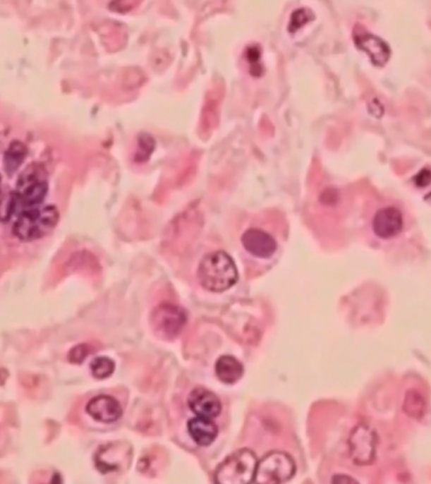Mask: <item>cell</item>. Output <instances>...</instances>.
<instances>
[{
	"label": "cell",
	"mask_w": 431,
	"mask_h": 484,
	"mask_svg": "<svg viewBox=\"0 0 431 484\" xmlns=\"http://www.w3.org/2000/svg\"><path fill=\"white\" fill-rule=\"evenodd\" d=\"M198 277L204 289L223 292L236 284L238 272L232 257L224 251H215L203 257Z\"/></svg>",
	"instance_id": "6da1fadb"
},
{
	"label": "cell",
	"mask_w": 431,
	"mask_h": 484,
	"mask_svg": "<svg viewBox=\"0 0 431 484\" xmlns=\"http://www.w3.org/2000/svg\"><path fill=\"white\" fill-rule=\"evenodd\" d=\"M59 220L58 209L54 206L28 209L17 218L13 233L23 241H35L49 234Z\"/></svg>",
	"instance_id": "7a4b0ae2"
},
{
	"label": "cell",
	"mask_w": 431,
	"mask_h": 484,
	"mask_svg": "<svg viewBox=\"0 0 431 484\" xmlns=\"http://www.w3.org/2000/svg\"><path fill=\"white\" fill-rule=\"evenodd\" d=\"M258 460L254 452L243 448L227 457L217 468L215 482L219 484L253 483Z\"/></svg>",
	"instance_id": "3957f363"
},
{
	"label": "cell",
	"mask_w": 431,
	"mask_h": 484,
	"mask_svg": "<svg viewBox=\"0 0 431 484\" xmlns=\"http://www.w3.org/2000/svg\"><path fill=\"white\" fill-rule=\"evenodd\" d=\"M49 185L45 174L37 167L26 169L19 179L17 190L14 193L17 210L21 212L39 207L46 198Z\"/></svg>",
	"instance_id": "277c9868"
},
{
	"label": "cell",
	"mask_w": 431,
	"mask_h": 484,
	"mask_svg": "<svg viewBox=\"0 0 431 484\" xmlns=\"http://www.w3.org/2000/svg\"><path fill=\"white\" fill-rule=\"evenodd\" d=\"M295 461L284 452H272L257 464L253 483H283L293 478Z\"/></svg>",
	"instance_id": "5b68a950"
},
{
	"label": "cell",
	"mask_w": 431,
	"mask_h": 484,
	"mask_svg": "<svg viewBox=\"0 0 431 484\" xmlns=\"http://www.w3.org/2000/svg\"><path fill=\"white\" fill-rule=\"evenodd\" d=\"M150 320L152 328L158 337L171 339L184 329L187 315L184 308L171 303H164L154 309Z\"/></svg>",
	"instance_id": "8992f818"
},
{
	"label": "cell",
	"mask_w": 431,
	"mask_h": 484,
	"mask_svg": "<svg viewBox=\"0 0 431 484\" xmlns=\"http://www.w3.org/2000/svg\"><path fill=\"white\" fill-rule=\"evenodd\" d=\"M377 436L372 429L365 425L355 427L350 435V456L354 464L359 466L371 464L376 456Z\"/></svg>",
	"instance_id": "52a82bcc"
},
{
	"label": "cell",
	"mask_w": 431,
	"mask_h": 484,
	"mask_svg": "<svg viewBox=\"0 0 431 484\" xmlns=\"http://www.w3.org/2000/svg\"><path fill=\"white\" fill-rule=\"evenodd\" d=\"M403 228V214L397 207H383L374 213L372 229L378 238L386 241H391L399 236Z\"/></svg>",
	"instance_id": "ba28073f"
},
{
	"label": "cell",
	"mask_w": 431,
	"mask_h": 484,
	"mask_svg": "<svg viewBox=\"0 0 431 484\" xmlns=\"http://www.w3.org/2000/svg\"><path fill=\"white\" fill-rule=\"evenodd\" d=\"M132 448L129 444L116 442L102 447L95 456V464L103 473L119 472L132 461Z\"/></svg>",
	"instance_id": "9c48e42d"
},
{
	"label": "cell",
	"mask_w": 431,
	"mask_h": 484,
	"mask_svg": "<svg viewBox=\"0 0 431 484\" xmlns=\"http://www.w3.org/2000/svg\"><path fill=\"white\" fill-rule=\"evenodd\" d=\"M241 243L250 255L261 260L272 258L278 248L276 238L258 228L247 229L242 235Z\"/></svg>",
	"instance_id": "30bf717a"
},
{
	"label": "cell",
	"mask_w": 431,
	"mask_h": 484,
	"mask_svg": "<svg viewBox=\"0 0 431 484\" xmlns=\"http://www.w3.org/2000/svg\"><path fill=\"white\" fill-rule=\"evenodd\" d=\"M354 40L359 49L367 52L374 65L382 67L391 55L389 47L382 39L374 36L372 34L357 30L354 34Z\"/></svg>",
	"instance_id": "8fae6325"
},
{
	"label": "cell",
	"mask_w": 431,
	"mask_h": 484,
	"mask_svg": "<svg viewBox=\"0 0 431 484\" xmlns=\"http://www.w3.org/2000/svg\"><path fill=\"white\" fill-rule=\"evenodd\" d=\"M86 412L94 420L102 423H112L123 416V409L115 398L108 395L95 397L86 406Z\"/></svg>",
	"instance_id": "7c38bea8"
},
{
	"label": "cell",
	"mask_w": 431,
	"mask_h": 484,
	"mask_svg": "<svg viewBox=\"0 0 431 484\" xmlns=\"http://www.w3.org/2000/svg\"><path fill=\"white\" fill-rule=\"evenodd\" d=\"M188 405L198 416L216 418L221 411V404L219 398L212 392L204 387H197L190 392Z\"/></svg>",
	"instance_id": "4fadbf2b"
},
{
	"label": "cell",
	"mask_w": 431,
	"mask_h": 484,
	"mask_svg": "<svg viewBox=\"0 0 431 484\" xmlns=\"http://www.w3.org/2000/svg\"><path fill=\"white\" fill-rule=\"evenodd\" d=\"M188 431L194 442L202 447L210 446L219 435V428L212 418L200 416L189 421Z\"/></svg>",
	"instance_id": "5bb4252c"
},
{
	"label": "cell",
	"mask_w": 431,
	"mask_h": 484,
	"mask_svg": "<svg viewBox=\"0 0 431 484\" xmlns=\"http://www.w3.org/2000/svg\"><path fill=\"white\" fill-rule=\"evenodd\" d=\"M215 369L217 376L226 385H233L241 380L243 374L242 363L232 356H221L217 361Z\"/></svg>",
	"instance_id": "9a60e30c"
},
{
	"label": "cell",
	"mask_w": 431,
	"mask_h": 484,
	"mask_svg": "<svg viewBox=\"0 0 431 484\" xmlns=\"http://www.w3.org/2000/svg\"><path fill=\"white\" fill-rule=\"evenodd\" d=\"M25 146L23 143L13 142L4 155V169L8 174L15 173L19 169L26 157Z\"/></svg>",
	"instance_id": "2e32d148"
},
{
	"label": "cell",
	"mask_w": 431,
	"mask_h": 484,
	"mask_svg": "<svg viewBox=\"0 0 431 484\" xmlns=\"http://www.w3.org/2000/svg\"><path fill=\"white\" fill-rule=\"evenodd\" d=\"M115 363L108 357H97L90 364L91 373L97 379H104L111 377L115 370Z\"/></svg>",
	"instance_id": "e0dca14e"
},
{
	"label": "cell",
	"mask_w": 431,
	"mask_h": 484,
	"mask_svg": "<svg viewBox=\"0 0 431 484\" xmlns=\"http://www.w3.org/2000/svg\"><path fill=\"white\" fill-rule=\"evenodd\" d=\"M17 211V204L14 193L0 199V221L6 222Z\"/></svg>",
	"instance_id": "ac0fdd59"
},
{
	"label": "cell",
	"mask_w": 431,
	"mask_h": 484,
	"mask_svg": "<svg viewBox=\"0 0 431 484\" xmlns=\"http://www.w3.org/2000/svg\"><path fill=\"white\" fill-rule=\"evenodd\" d=\"M312 16L310 11L306 10V8H300V10L296 11L291 16L289 32H295L296 30L301 28L303 25L310 21Z\"/></svg>",
	"instance_id": "d6986e66"
},
{
	"label": "cell",
	"mask_w": 431,
	"mask_h": 484,
	"mask_svg": "<svg viewBox=\"0 0 431 484\" xmlns=\"http://www.w3.org/2000/svg\"><path fill=\"white\" fill-rule=\"evenodd\" d=\"M90 347L86 344H78L69 352L68 359L73 363L80 364L89 355Z\"/></svg>",
	"instance_id": "ffe728a7"
},
{
	"label": "cell",
	"mask_w": 431,
	"mask_h": 484,
	"mask_svg": "<svg viewBox=\"0 0 431 484\" xmlns=\"http://www.w3.org/2000/svg\"><path fill=\"white\" fill-rule=\"evenodd\" d=\"M145 142L140 141V145H139V152L136 155L137 162H145V161L150 158L151 152L154 150V145H152L154 141H152L151 138L149 141L145 138Z\"/></svg>",
	"instance_id": "44dd1931"
},
{
	"label": "cell",
	"mask_w": 431,
	"mask_h": 484,
	"mask_svg": "<svg viewBox=\"0 0 431 484\" xmlns=\"http://www.w3.org/2000/svg\"><path fill=\"white\" fill-rule=\"evenodd\" d=\"M430 181V173L429 169H424L415 177L417 186L424 187L428 186Z\"/></svg>",
	"instance_id": "7402d4cb"
},
{
	"label": "cell",
	"mask_w": 431,
	"mask_h": 484,
	"mask_svg": "<svg viewBox=\"0 0 431 484\" xmlns=\"http://www.w3.org/2000/svg\"><path fill=\"white\" fill-rule=\"evenodd\" d=\"M334 483H356L357 481L354 480L353 478L351 477H347L346 475H337L333 478Z\"/></svg>",
	"instance_id": "603a6c76"
},
{
	"label": "cell",
	"mask_w": 431,
	"mask_h": 484,
	"mask_svg": "<svg viewBox=\"0 0 431 484\" xmlns=\"http://www.w3.org/2000/svg\"><path fill=\"white\" fill-rule=\"evenodd\" d=\"M0 193H1V176H0Z\"/></svg>",
	"instance_id": "cb8c5ba5"
}]
</instances>
